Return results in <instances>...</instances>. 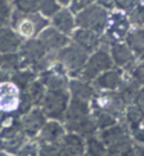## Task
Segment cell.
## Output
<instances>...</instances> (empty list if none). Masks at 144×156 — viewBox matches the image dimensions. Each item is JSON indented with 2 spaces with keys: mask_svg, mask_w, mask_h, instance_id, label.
<instances>
[{
  "mask_svg": "<svg viewBox=\"0 0 144 156\" xmlns=\"http://www.w3.org/2000/svg\"><path fill=\"white\" fill-rule=\"evenodd\" d=\"M18 55L21 68H30L37 73L52 66L54 63V55L47 53L37 38L24 40Z\"/></svg>",
  "mask_w": 144,
  "mask_h": 156,
  "instance_id": "cell-1",
  "label": "cell"
},
{
  "mask_svg": "<svg viewBox=\"0 0 144 156\" xmlns=\"http://www.w3.org/2000/svg\"><path fill=\"white\" fill-rule=\"evenodd\" d=\"M50 25V20L40 13H21L13 10L11 16L10 26L14 30L23 40L34 39L39 33Z\"/></svg>",
  "mask_w": 144,
  "mask_h": 156,
  "instance_id": "cell-2",
  "label": "cell"
},
{
  "mask_svg": "<svg viewBox=\"0 0 144 156\" xmlns=\"http://www.w3.org/2000/svg\"><path fill=\"white\" fill-rule=\"evenodd\" d=\"M87 57L89 55L84 50L70 41V44H67L65 48L54 53L53 64L61 69L70 78H76L80 76Z\"/></svg>",
  "mask_w": 144,
  "mask_h": 156,
  "instance_id": "cell-3",
  "label": "cell"
},
{
  "mask_svg": "<svg viewBox=\"0 0 144 156\" xmlns=\"http://www.w3.org/2000/svg\"><path fill=\"white\" fill-rule=\"evenodd\" d=\"M97 134L105 144L107 151L118 156L126 153L129 148L134 144L129 129L123 121H119L112 127L100 130Z\"/></svg>",
  "mask_w": 144,
  "mask_h": 156,
  "instance_id": "cell-4",
  "label": "cell"
},
{
  "mask_svg": "<svg viewBox=\"0 0 144 156\" xmlns=\"http://www.w3.org/2000/svg\"><path fill=\"white\" fill-rule=\"evenodd\" d=\"M70 97L68 90H46L40 109L47 119L63 122Z\"/></svg>",
  "mask_w": 144,
  "mask_h": 156,
  "instance_id": "cell-5",
  "label": "cell"
},
{
  "mask_svg": "<svg viewBox=\"0 0 144 156\" xmlns=\"http://www.w3.org/2000/svg\"><path fill=\"white\" fill-rule=\"evenodd\" d=\"M109 14L110 11L97 4H92L83 11L78 12L77 14H75L76 25L79 29L90 30L103 34L109 20Z\"/></svg>",
  "mask_w": 144,
  "mask_h": 156,
  "instance_id": "cell-6",
  "label": "cell"
},
{
  "mask_svg": "<svg viewBox=\"0 0 144 156\" xmlns=\"http://www.w3.org/2000/svg\"><path fill=\"white\" fill-rule=\"evenodd\" d=\"M111 68H114V63L109 52V45L103 44L99 49L89 55L79 78L87 82H92L102 72Z\"/></svg>",
  "mask_w": 144,
  "mask_h": 156,
  "instance_id": "cell-7",
  "label": "cell"
},
{
  "mask_svg": "<svg viewBox=\"0 0 144 156\" xmlns=\"http://www.w3.org/2000/svg\"><path fill=\"white\" fill-rule=\"evenodd\" d=\"M131 29L130 21L125 12L122 11H110L109 20L103 32V41L106 45L124 41L128 32Z\"/></svg>",
  "mask_w": 144,
  "mask_h": 156,
  "instance_id": "cell-8",
  "label": "cell"
},
{
  "mask_svg": "<svg viewBox=\"0 0 144 156\" xmlns=\"http://www.w3.org/2000/svg\"><path fill=\"white\" fill-rule=\"evenodd\" d=\"M90 104L91 109L107 112L119 121H123V115L128 107L117 91H97Z\"/></svg>",
  "mask_w": 144,
  "mask_h": 156,
  "instance_id": "cell-9",
  "label": "cell"
},
{
  "mask_svg": "<svg viewBox=\"0 0 144 156\" xmlns=\"http://www.w3.org/2000/svg\"><path fill=\"white\" fill-rule=\"evenodd\" d=\"M123 122L135 143L144 146V110L134 104L128 105L123 115Z\"/></svg>",
  "mask_w": 144,
  "mask_h": 156,
  "instance_id": "cell-10",
  "label": "cell"
},
{
  "mask_svg": "<svg viewBox=\"0 0 144 156\" xmlns=\"http://www.w3.org/2000/svg\"><path fill=\"white\" fill-rule=\"evenodd\" d=\"M20 127L23 133L29 140H34L44 124L47 122V117L44 115L40 107H34L29 112L19 116Z\"/></svg>",
  "mask_w": 144,
  "mask_h": 156,
  "instance_id": "cell-11",
  "label": "cell"
},
{
  "mask_svg": "<svg viewBox=\"0 0 144 156\" xmlns=\"http://www.w3.org/2000/svg\"><path fill=\"white\" fill-rule=\"evenodd\" d=\"M37 39L40 41V44L44 46V49L46 50V52L50 55L57 53L59 50L65 48L71 41V38L68 36L59 32L58 30L52 27L51 25H48L47 27L39 33Z\"/></svg>",
  "mask_w": 144,
  "mask_h": 156,
  "instance_id": "cell-12",
  "label": "cell"
},
{
  "mask_svg": "<svg viewBox=\"0 0 144 156\" xmlns=\"http://www.w3.org/2000/svg\"><path fill=\"white\" fill-rule=\"evenodd\" d=\"M21 91L12 82L0 84V114H16L19 108Z\"/></svg>",
  "mask_w": 144,
  "mask_h": 156,
  "instance_id": "cell-13",
  "label": "cell"
},
{
  "mask_svg": "<svg viewBox=\"0 0 144 156\" xmlns=\"http://www.w3.org/2000/svg\"><path fill=\"white\" fill-rule=\"evenodd\" d=\"M109 52H110V56L112 59L114 66L123 70L126 73L138 63L124 41L110 44Z\"/></svg>",
  "mask_w": 144,
  "mask_h": 156,
  "instance_id": "cell-14",
  "label": "cell"
},
{
  "mask_svg": "<svg viewBox=\"0 0 144 156\" xmlns=\"http://www.w3.org/2000/svg\"><path fill=\"white\" fill-rule=\"evenodd\" d=\"M70 38L73 44H76L78 48L84 50L87 55L92 53L93 51L99 49L104 44L103 34L90 31V30L79 29V27H77L73 31V33L71 34Z\"/></svg>",
  "mask_w": 144,
  "mask_h": 156,
  "instance_id": "cell-15",
  "label": "cell"
},
{
  "mask_svg": "<svg viewBox=\"0 0 144 156\" xmlns=\"http://www.w3.org/2000/svg\"><path fill=\"white\" fill-rule=\"evenodd\" d=\"M38 79L46 90H67L70 82V77L54 64L38 73Z\"/></svg>",
  "mask_w": 144,
  "mask_h": 156,
  "instance_id": "cell-16",
  "label": "cell"
},
{
  "mask_svg": "<svg viewBox=\"0 0 144 156\" xmlns=\"http://www.w3.org/2000/svg\"><path fill=\"white\" fill-rule=\"evenodd\" d=\"M126 72L118 68H111L97 76L92 84L97 91H117L121 87Z\"/></svg>",
  "mask_w": 144,
  "mask_h": 156,
  "instance_id": "cell-17",
  "label": "cell"
},
{
  "mask_svg": "<svg viewBox=\"0 0 144 156\" xmlns=\"http://www.w3.org/2000/svg\"><path fill=\"white\" fill-rule=\"evenodd\" d=\"M66 134L65 127L63 122L54 121V119H47V122L44 124L41 130L39 131L37 137L34 138L37 143H53L59 144L63 136Z\"/></svg>",
  "mask_w": 144,
  "mask_h": 156,
  "instance_id": "cell-18",
  "label": "cell"
},
{
  "mask_svg": "<svg viewBox=\"0 0 144 156\" xmlns=\"http://www.w3.org/2000/svg\"><path fill=\"white\" fill-rule=\"evenodd\" d=\"M50 25L68 37H71L73 31L77 29L76 17L68 7H61L58 11L56 16L50 19Z\"/></svg>",
  "mask_w": 144,
  "mask_h": 156,
  "instance_id": "cell-19",
  "label": "cell"
},
{
  "mask_svg": "<svg viewBox=\"0 0 144 156\" xmlns=\"http://www.w3.org/2000/svg\"><path fill=\"white\" fill-rule=\"evenodd\" d=\"M59 147L63 156H84L85 137L66 131V134L59 142Z\"/></svg>",
  "mask_w": 144,
  "mask_h": 156,
  "instance_id": "cell-20",
  "label": "cell"
},
{
  "mask_svg": "<svg viewBox=\"0 0 144 156\" xmlns=\"http://www.w3.org/2000/svg\"><path fill=\"white\" fill-rule=\"evenodd\" d=\"M23 41L24 40L10 25L0 26V55L18 52Z\"/></svg>",
  "mask_w": 144,
  "mask_h": 156,
  "instance_id": "cell-21",
  "label": "cell"
},
{
  "mask_svg": "<svg viewBox=\"0 0 144 156\" xmlns=\"http://www.w3.org/2000/svg\"><path fill=\"white\" fill-rule=\"evenodd\" d=\"M65 130L68 133H75L83 137H87L90 135L97 134L98 130L95 124V121L91 115L85 117H80L77 119H71V121H65L63 122Z\"/></svg>",
  "mask_w": 144,
  "mask_h": 156,
  "instance_id": "cell-22",
  "label": "cell"
},
{
  "mask_svg": "<svg viewBox=\"0 0 144 156\" xmlns=\"http://www.w3.org/2000/svg\"><path fill=\"white\" fill-rule=\"evenodd\" d=\"M67 90H68V94L71 97L84 99L87 102H91V99L93 98V96L97 92L92 82H87L79 77L70 78Z\"/></svg>",
  "mask_w": 144,
  "mask_h": 156,
  "instance_id": "cell-23",
  "label": "cell"
},
{
  "mask_svg": "<svg viewBox=\"0 0 144 156\" xmlns=\"http://www.w3.org/2000/svg\"><path fill=\"white\" fill-rule=\"evenodd\" d=\"M124 43L137 62H144V27H131L125 37Z\"/></svg>",
  "mask_w": 144,
  "mask_h": 156,
  "instance_id": "cell-24",
  "label": "cell"
},
{
  "mask_svg": "<svg viewBox=\"0 0 144 156\" xmlns=\"http://www.w3.org/2000/svg\"><path fill=\"white\" fill-rule=\"evenodd\" d=\"M91 115V104L90 102L79 99V98L70 97V102L67 105L66 112L64 116V121H71V119H77L80 117H85Z\"/></svg>",
  "mask_w": 144,
  "mask_h": 156,
  "instance_id": "cell-25",
  "label": "cell"
},
{
  "mask_svg": "<svg viewBox=\"0 0 144 156\" xmlns=\"http://www.w3.org/2000/svg\"><path fill=\"white\" fill-rule=\"evenodd\" d=\"M38 78V73L30 68H20L14 71L10 77V82H12L20 91H24L29 88V85Z\"/></svg>",
  "mask_w": 144,
  "mask_h": 156,
  "instance_id": "cell-26",
  "label": "cell"
},
{
  "mask_svg": "<svg viewBox=\"0 0 144 156\" xmlns=\"http://www.w3.org/2000/svg\"><path fill=\"white\" fill-rule=\"evenodd\" d=\"M26 141H29V138L23 131L7 135V136H0V150H4L11 155H14Z\"/></svg>",
  "mask_w": 144,
  "mask_h": 156,
  "instance_id": "cell-27",
  "label": "cell"
},
{
  "mask_svg": "<svg viewBox=\"0 0 144 156\" xmlns=\"http://www.w3.org/2000/svg\"><path fill=\"white\" fill-rule=\"evenodd\" d=\"M139 88L141 87L126 73L123 82H122V84H121V87L117 90V92L119 94L121 98L123 99V102L126 105H131V104H134L135 97H136Z\"/></svg>",
  "mask_w": 144,
  "mask_h": 156,
  "instance_id": "cell-28",
  "label": "cell"
},
{
  "mask_svg": "<svg viewBox=\"0 0 144 156\" xmlns=\"http://www.w3.org/2000/svg\"><path fill=\"white\" fill-rule=\"evenodd\" d=\"M24 94V96L27 98L30 101V103L33 105V107H40L41 104V101L45 96V92H46V89L43 85V83L39 80L38 78L32 82L29 85V88L24 91H21Z\"/></svg>",
  "mask_w": 144,
  "mask_h": 156,
  "instance_id": "cell-29",
  "label": "cell"
},
{
  "mask_svg": "<svg viewBox=\"0 0 144 156\" xmlns=\"http://www.w3.org/2000/svg\"><path fill=\"white\" fill-rule=\"evenodd\" d=\"M107 151L105 144L98 136V134H93L85 137V151L84 156H104Z\"/></svg>",
  "mask_w": 144,
  "mask_h": 156,
  "instance_id": "cell-30",
  "label": "cell"
},
{
  "mask_svg": "<svg viewBox=\"0 0 144 156\" xmlns=\"http://www.w3.org/2000/svg\"><path fill=\"white\" fill-rule=\"evenodd\" d=\"M91 116L95 121V124H96L98 131L112 127L117 122H119V119H117L112 115L104 112V111H100V110H96V109H91Z\"/></svg>",
  "mask_w": 144,
  "mask_h": 156,
  "instance_id": "cell-31",
  "label": "cell"
},
{
  "mask_svg": "<svg viewBox=\"0 0 144 156\" xmlns=\"http://www.w3.org/2000/svg\"><path fill=\"white\" fill-rule=\"evenodd\" d=\"M20 68L21 65H20V58L18 52L0 55V69L7 72L10 76Z\"/></svg>",
  "mask_w": 144,
  "mask_h": 156,
  "instance_id": "cell-32",
  "label": "cell"
},
{
  "mask_svg": "<svg viewBox=\"0 0 144 156\" xmlns=\"http://www.w3.org/2000/svg\"><path fill=\"white\" fill-rule=\"evenodd\" d=\"M131 27H144V6L135 4L134 6L125 12Z\"/></svg>",
  "mask_w": 144,
  "mask_h": 156,
  "instance_id": "cell-33",
  "label": "cell"
},
{
  "mask_svg": "<svg viewBox=\"0 0 144 156\" xmlns=\"http://www.w3.org/2000/svg\"><path fill=\"white\" fill-rule=\"evenodd\" d=\"M41 0H13V10L19 11L21 13H37L39 11Z\"/></svg>",
  "mask_w": 144,
  "mask_h": 156,
  "instance_id": "cell-34",
  "label": "cell"
},
{
  "mask_svg": "<svg viewBox=\"0 0 144 156\" xmlns=\"http://www.w3.org/2000/svg\"><path fill=\"white\" fill-rule=\"evenodd\" d=\"M61 9L57 0H41L39 6L38 13H40L44 18L50 20L53 16H56L58 11Z\"/></svg>",
  "mask_w": 144,
  "mask_h": 156,
  "instance_id": "cell-35",
  "label": "cell"
},
{
  "mask_svg": "<svg viewBox=\"0 0 144 156\" xmlns=\"http://www.w3.org/2000/svg\"><path fill=\"white\" fill-rule=\"evenodd\" d=\"M12 4L9 0H0V26H9L12 16Z\"/></svg>",
  "mask_w": 144,
  "mask_h": 156,
  "instance_id": "cell-36",
  "label": "cell"
},
{
  "mask_svg": "<svg viewBox=\"0 0 144 156\" xmlns=\"http://www.w3.org/2000/svg\"><path fill=\"white\" fill-rule=\"evenodd\" d=\"M14 156H39L38 143L36 140H29L19 148Z\"/></svg>",
  "mask_w": 144,
  "mask_h": 156,
  "instance_id": "cell-37",
  "label": "cell"
},
{
  "mask_svg": "<svg viewBox=\"0 0 144 156\" xmlns=\"http://www.w3.org/2000/svg\"><path fill=\"white\" fill-rule=\"evenodd\" d=\"M39 156H63L59 144L53 143H38Z\"/></svg>",
  "mask_w": 144,
  "mask_h": 156,
  "instance_id": "cell-38",
  "label": "cell"
},
{
  "mask_svg": "<svg viewBox=\"0 0 144 156\" xmlns=\"http://www.w3.org/2000/svg\"><path fill=\"white\" fill-rule=\"evenodd\" d=\"M128 75L132 78L139 87H144V62H138L134 68L128 72Z\"/></svg>",
  "mask_w": 144,
  "mask_h": 156,
  "instance_id": "cell-39",
  "label": "cell"
},
{
  "mask_svg": "<svg viewBox=\"0 0 144 156\" xmlns=\"http://www.w3.org/2000/svg\"><path fill=\"white\" fill-rule=\"evenodd\" d=\"M92 4H95V0H72L68 9L73 14H77L78 12L83 11Z\"/></svg>",
  "mask_w": 144,
  "mask_h": 156,
  "instance_id": "cell-40",
  "label": "cell"
},
{
  "mask_svg": "<svg viewBox=\"0 0 144 156\" xmlns=\"http://www.w3.org/2000/svg\"><path fill=\"white\" fill-rule=\"evenodd\" d=\"M135 4V0H114V6L115 10L122 11V12H128Z\"/></svg>",
  "mask_w": 144,
  "mask_h": 156,
  "instance_id": "cell-41",
  "label": "cell"
},
{
  "mask_svg": "<svg viewBox=\"0 0 144 156\" xmlns=\"http://www.w3.org/2000/svg\"><path fill=\"white\" fill-rule=\"evenodd\" d=\"M122 156H144V146L135 143L129 148V150Z\"/></svg>",
  "mask_w": 144,
  "mask_h": 156,
  "instance_id": "cell-42",
  "label": "cell"
},
{
  "mask_svg": "<svg viewBox=\"0 0 144 156\" xmlns=\"http://www.w3.org/2000/svg\"><path fill=\"white\" fill-rule=\"evenodd\" d=\"M134 105L144 110V87H141L134 101Z\"/></svg>",
  "mask_w": 144,
  "mask_h": 156,
  "instance_id": "cell-43",
  "label": "cell"
},
{
  "mask_svg": "<svg viewBox=\"0 0 144 156\" xmlns=\"http://www.w3.org/2000/svg\"><path fill=\"white\" fill-rule=\"evenodd\" d=\"M95 4L102 6L106 9L107 11H114L115 6H114V0H95Z\"/></svg>",
  "mask_w": 144,
  "mask_h": 156,
  "instance_id": "cell-44",
  "label": "cell"
},
{
  "mask_svg": "<svg viewBox=\"0 0 144 156\" xmlns=\"http://www.w3.org/2000/svg\"><path fill=\"white\" fill-rule=\"evenodd\" d=\"M10 77L11 76L7 72H5L4 70L0 69V84L4 83V82H9V80H10Z\"/></svg>",
  "mask_w": 144,
  "mask_h": 156,
  "instance_id": "cell-45",
  "label": "cell"
},
{
  "mask_svg": "<svg viewBox=\"0 0 144 156\" xmlns=\"http://www.w3.org/2000/svg\"><path fill=\"white\" fill-rule=\"evenodd\" d=\"M57 1L59 2V5H60L61 7H68L72 0H57Z\"/></svg>",
  "mask_w": 144,
  "mask_h": 156,
  "instance_id": "cell-46",
  "label": "cell"
},
{
  "mask_svg": "<svg viewBox=\"0 0 144 156\" xmlns=\"http://www.w3.org/2000/svg\"><path fill=\"white\" fill-rule=\"evenodd\" d=\"M0 156H14V155H11V154L4 151V150H0Z\"/></svg>",
  "mask_w": 144,
  "mask_h": 156,
  "instance_id": "cell-47",
  "label": "cell"
},
{
  "mask_svg": "<svg viewBox=\"0 0 144 156\" xmlns=\"http://www.w3.org/2000/svg\"><path fill=\"white\" fill-rule=\"evenodd\" d=\"M136 4H139V5H143L144 6V0H135Z\"/></svg>",
  "mask_w": 144,
  "mask_h": 156,
  "instance_id": "cell-48",
  "label": "cell"
},
{
  "mask_svg": "<svg viewBox=\"0 0 144 156\" xmlns=\"http://www.w3.org/2000/svg\"><path fill=\"white\" fill-rule=\"evenodd\" d=\"M104 156H118V155H116V154H112V153H109V151H106V154Z\"/></svg>",
  "mask_w": 144,
  "mask_h": 156,
  "instance_id": "cell-49",
  "label": "cell"
},
{
  "mask_svg": "<svg viewBox=\"0 0 144 156\" xmlns=\"http://www.w3.org/2000/svg\"><path fill=\"white\" fill-rule=\"evenodd\" d=\"M9 1H10V2H12V1H13V0H9Z\"/></svg>",
  "mask_w": 144,
  "mask_h": 156,
  "instance_id": "cell-50",
  "label": "cell"
}]
</instances>
